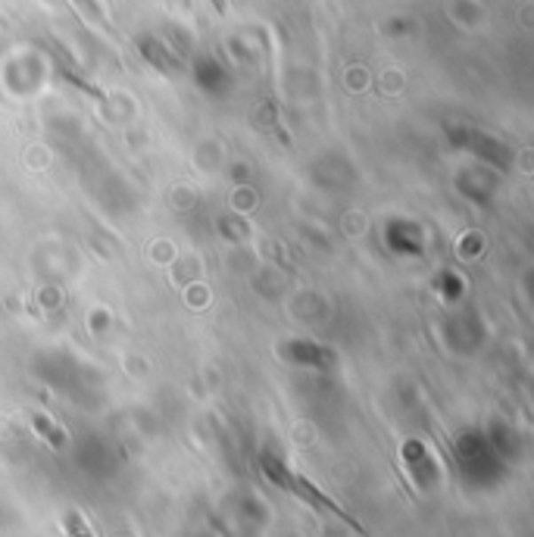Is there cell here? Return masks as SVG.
Returning <instances> with one entry per match:
<instances>
[{
	"instance_id": "2",
	"label": "cell",
	"mask_w": 534,
	"mask_h": 537,
	"mask_svg": "<svg viewBox=\"0 0 534 537\" xmlns=\"http://www.w3.org/2000/svg\"><path fill=\"white\" fill-rule=\"evenodd\" d=\"M66 531H69V537H94V531L88 528V522L79 512H69V516H66Z\"/></svg>"
},
{
	"instance_id": "1",
	"label": "cell",
	"mask_w": 534,
	"mask_h": 537,
	"mask_svg": "<svg viewBox=\"0 0 534 537\" xmlns=\"http://www.w3.org/2000/svg\"><path fill=\"white\" fill-rule=\"evenodd\" d=\"M263 472L269 475V481H275V485H279V487H285L287 494H294V497H300V500H303V503L316 506V509H322V512H332L334 518H341V522H347L353 531H359V534H365V528L357 522V518L347 516V512L341 509V506L334 503V500H328L326 494H322L316 485H310V481L303 478V475H294L291 469L285 466V462H279V460H272V456H266V460H263Z\"/></svg>"
},
{
	"instance_id": "3",
	"label": "cell",
	"mask_w": 534,
	"mask_h": 537,
	"mask_svg": "<svg viewBox=\"0 0 534 537\" xmlns=\"http://www.w3.org/2000/svg\"><path fill=\"white\" fill-rule=\"evenodd\" d=\"M63 75H66V78H69V82H72V84H75V88H82V91H85V94H91V98L104 100V94H100V91H98V88H94V84H88V82H85V78H79V75H75V72L63 69Z\"/></svg>"
}]
</instances>
